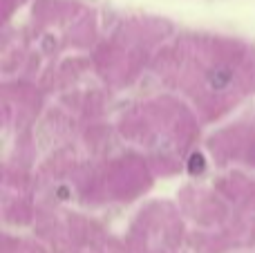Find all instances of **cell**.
<instances>
[{"label": "cell", "mask_w": 255, "mask_h": 253, "mask_svg": "<svg viewBox=\"0 0 255 253\" xmlns=\"http://www.w3.org/2000/svg\"><path fill=\"white\" fill-rule=\"evenodd\" d=\"M231 79H233V72L229 67H217V70H213L208 74V85L213 90H224V88H229Z\"/></svg>", "instance_id": "6da1fadb"}, {"label": "cell", "mask_w": 255, "mask_h": 253, "mask_svg": "<svg viewBox=\"0 0 255 253\" xmlns=\"http://www.w3.org/2000/svg\"><path fill=\"white\" fill-rule=\"evenodd\" d=\"M193 164H190V173H197V170L204 168V157L202 155H193Z\"/></svg>", "instance_id": "7a4b0ae2"}]
</instances>
